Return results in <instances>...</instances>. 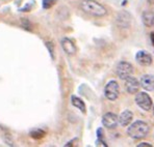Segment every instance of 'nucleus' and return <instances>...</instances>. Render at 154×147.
Segmentation results:
<instances>
[{"instance_id":"4","label":"nucleus","mask_w":154,"mask_h":147,"mask_svg":"<svg viewBox=\"0 0 154 147\" xmlns=\"http://www.w3.org/2000/svg\"><path fill=\"white\" fill-rule=\"evenodd\" d=\"M120 94V86L118 84L117 81L110 80L107 84L104 87V96L108 101H114L118 98Z\"/></svg>"},{"instance_id":"3","label":"nucleus","mask_w":154,"mask_h":147,"mask_svg":"<svg viewBox=\"0 0 154 147\" xmlns=\"http://www.w3.org/2000/svg\"><path fill=\"white\" fill-rule=\"evenodd\" d=\"M134 101H135V104L144 111H150L153 107L152 98H150V96H149L148 93H146V92H144V91H141V92L137 91V93H135Z\"/></svg>"},{"instance_id":"10","label":"nucleus","mask_w":154,"mask_h":147,"mask_svg":"<svg viewBox=\"0 0 154 147\" xmlns=\"http://www.w3.org/2000/svg\"><path fill=\"white\" fill-rule=\"evenodd\" d=\"M140 84L146 91H154V76L149 74L144 75L141 78Z\"/></svg>"},{"instance_id":"9","label":"nucleus","mask_w":154,"mask_h":147,"mask_svg":"<svg viewBox=\"0 0 154 147\" xmlns=\"http://www.w3.org/2000/svg\"><path fill=\"white\" fill-rule=\"evenodd\" d=\"M124 81H125L126 91H127L129 94H135L137 91H139L140 87H141V84H140V82L137 81V78L130 76Z\"/></svg>"},{"instance_id":"17","label":"nucleus","mask_w":154,"mask_h":147,"mask_svg":"<svg viewBox=\"0 0 154 147\" xmlns=\"http://www.w3.org/2000/svg\"><path fill=\"white\" fill-rule=\"evenodd\" d=\"M46 47L49 50V53H50V55H51V58L54 59V47H53V45H52V43H46Z\"/></svg>"},{"instance_id":"2","label":"nucleus","mask_w":154,"mask_h":147,"mask_svg":"<svg viewBox=\"0 0 154 147\" xmlns=\"http://www.w3.org/2000/svg\"><path fill=\"white\" fill-rule=\"evenodd\" d=\"M150 132L148 123L143 120H137L127 128V135L133 140H142Z\"/></svg>"},{"instance_id":"8","label":"nucleus","mask_w":154,"mask_h":147,"mask_svg":"<svg viewBox=\"0 0 154 147\" xmlns=\"http://www.w3.org/2000/svg\"><path fill=\"white\" fill-rule=\"evenodd\" d=\"M135 60L142 66H149V65L152 64V56L150 55V53H148L147 51L141 50V51H137V53L135 54Z\"/></svg>"},{"instance_id":"16","label":"nucleus","mask_w":154,"mask_h":147,"mask_svg":"<svg viewBox=\"0 0 154 147\" xmlns=\"http://www.w3.org/2000/svg\"><path fill=\"white\" fill-rule=\"evenodd\" d=\"M55 1H56V0H43L42 5H43V7H44L45 10H47V8H50L51 6L55 3Z\"/></svg>"},{"instance_id":"7","label":"nucleus","mask_w":154,"mask_h":147,"mask_svg":"<svg viewBox=\"0 0 154 147\" xmlns=\"http://www.w3.org/2000/svg\"><path fill=\"white\" fill-rule=\"evenodd\" d=\"M102 124L107 128H116L119 124V116L112 112H107L102 116Z\"/></svg>"},{"instance_id":"18","label":"nucleus","mask_w":154,"mask_h":147,"mask_svg":"<svg viewBox=\"0 0 154 147\" xmlns=\"http://www.w3.org/2000/svg\"><path fill=\"white\" fill-rule=\"evenodd\" d=\"M97 139L104 140V133H103V130L101 128H99L98 130H97Z\"/></svg>"},{"instance_id":"11","label":"nucleus","mask_w":154,"mask_h":147,"mask_svg":"<svg viewBox=\"0 0 154 147\" xmlns=\"http://www.w3.org/2000/svg\"><path fill=\"white\" fill-rule=\"evenodd\" d=\"M60 46H62V48L64 50L65 53L68 54V55H74L77 51L76 46L73 43V40H71L68 37L63 38L62 42H60Z\"/></svg>"},{"instance_id":"15","label":"nucleus","mask_w":154,"mask_h":147,"mask_svg":"<svg viewBox=\"0 0 154 147\" xmlns=\"http://www.w3.org/2000/svg\"><path fill=\"white\" fill-rule=\"evenodd\" d=\"M45 135H46V133L41 128H37V130H33L30 132V137L33 139H42Z\"/></svg>"},{"instance_id":"19","label":"nucleus","mask_w":154,"mask_h":147,"mask_svg":"<svg viewBox=\"0 0 154 147\" xmlns=\"http://www.w3.org/2000/svg\"><path fill=\"white\" fill-rule=\"evenodd\" d=\"M96 146H104V147H107V144L105 143V141H104V140L97 139V141H96Z\"/></svg>"},{"instance_id":"20","label":"nucleus","mask_w":154,"mask_h":147,"mask_svg":"<svg viewBox=\"0 0 154 147\" xmlns=\"http://www.w3.org/2000/svg\"><path fill=\"white\" fill-rule=\"evenodd\" d=\"M137 147H152V144L148 143V142H142V143L137 144Z\"/></svg>"},{"instance_id":"22","label":"nucleus","mask_w":154,"mask_h":147,"mask_svg":"<svg viewBox=\"0 0 154 147\" xmlns=\"http://www.w3.org/2000/svg\"><path fill=\"white\" fill-rule=\"evenodd\" d=\"M148 2L150 4H152V5H154V0H148Z\"/></svg>"},{"instance_id":"23","label":"nucleus","mask_w":154,"mask_h":147,"mask_svg":"<svg viewBox=\"0 0 154 147\" xmlns=\"http://www.w3.org/2000/svg\"><path fill=\"white\" fill-rule=\"evenodd\" d=\"M153 108V114H154V107H152Z\"/></svg>"},{"instance_id":"12","label":"nucleus","mask_w":154,"mask_h":147,"mask_svg":"<svg viewBox=\"0 0 154 147\" xmlns=\"http://www.w3.org/2000/svg\"><path fill=\"white\" fill-rule=\"evenodd\" d=\"M133 119V114L131 111L125 110L120 114L119 116V124H121L122 126H127L131 123Z\"/></svg>"},{"instance_id":"5","label":"nucleus","mask_w":154,"mask_h":147,"mask_svg":"<svg viewBox=\"0 0 154 147\" xmlns=\"http://www.w3.org/2000/svg\"><path fill=\"white\" fill-rule=\"evenodd\" d=\"M116 74L121 80H126L128 77L132 76L133 66L127 61H120L116 67Z\"/></svg>"},{"instance_id":"13","label":"nucleus","mask_w":154,"mask_h":147,"mask_svg":"<svg viewBox=\"0 0 154 147\" xmlns=\"http://www.w3.org/2000/svg\"><path fill=\"white\" fill-rule=\"evenodd\" d=\"M142 21H143V24L146 27H153L154 26V12L145 10V12L142 13Z\"/></svg>"},{"instance_id":"21","label":"nucleus","mask_w":154,"mask_h":147,"mask_svg":"<svg viewBox=\"0 0 154 147\" xmlns=\"http://www.w3.org/2000/svg\"><path fill=\"white\" fill-rule=\"evenodd\" d=\"M150 40H151V43H152V45L154 46V31H153V32H151V34H150Z\"/></svg>"},{"instance_id":"6","label":"nucleus","mask_w":154,"mask_h":147,"mask_svg":"<svg viewBox=\"0 0 154 147\" xmlns=\"http://www.w3.org/2000/svg\"><path fill=\"white\" fill-rule=\"evenodd\" d=\"M131 22H132V18H131L130 13H127L126 10H121L116 17V23L120 28H129L131 26Z\"/></svg>"},{"instance_id":"14","label":"nucleus","mask_w":154,"mask_h":147,"mask_svg":"<svg viewBox=\"0 0 154 147\" xmlns=\"http://www.w3.org/2000/svg\"><path fill=\"white\" fill-rule=\"evenodd\" d=\"M71 103L74 107L77 108L79 111H81L82 113L87 112V107H85V101H83L80 98H78V96H71Z\"/></svg>"},{"instance_id":"1","label":"nucleus","mask_w":154,"mask_h":147,"mask_svg":"<svg viewBox=\"0 0 154 147\" xmlns=\"http://www.w3.org/2000/svg\"><path fill=\"white\" fill-rule=\"evenodd\" d=\"M80 8L82 12L93 17L101 18L107 15V10L96 0H82L80 2Z\"/></svg>"}]
</instances>
